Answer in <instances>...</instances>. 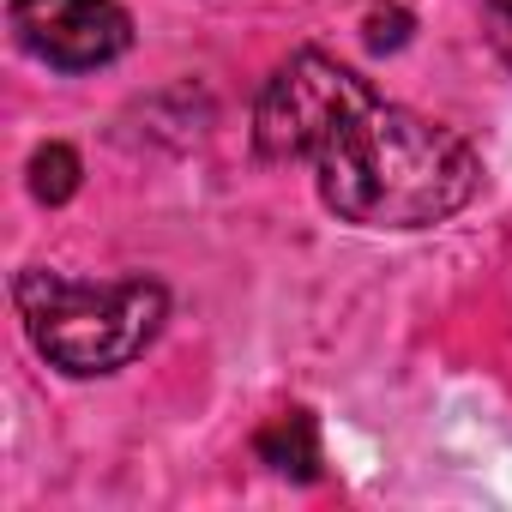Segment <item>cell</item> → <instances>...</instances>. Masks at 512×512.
Here are the masks:
<instances>
[{"mask_svg": "<svg viewBox=\"0 0 512 512\" xmlns=\"http://www.w3.org/2000/svg\"><path fill=\"white\" fill-rule=\"evenodd\" d=\"M314 181L326 211L356 229H434L476 199L482 163L464 133L404 103H368L314 163Z\"/></svg>", "mask_w": 512, "mask_h": 512, "instance_id": "6da1fadb", "label": "cell"}, {"mask_svg": "<svg viewBox=\"0 0 512 512\" xmlns=\"http://www.w3.org/2000/svg\"><path fill=\"white\" fill-rule=\"evenodd\" d=\"M13 302H19L31 350L73 380L121 374L127 362H139L157 344L169 320V290L157 278L85 284V278L31 266L13 278Z\"/></svg>", "mask_w": 512, "mask_h": 512, "instance_id": "7a4b0ae2", "label": "cell"}, {"mask_svg": "<svg viewBox=\"0 0 512 512\" xmlns=\"http://www.w3.org/2000/svg\"><path fill=\"white\" fill-rule=\"evenodd\" d=\"M368 103L380 97L362 73L320 49H296L253 97V151L266 163H320Z\"/></svg>", "mask_w": 512, "mask_h": 512, "instance_id": "3957f363", "label": "cell"}, {"mask_svg": "<svg viewBox=\"0 0 512 512\" xmlns=\"http://www.w3.org/2000/svg\"><path fill=\"white\" fill-rule=\"evenodd\" d=\"M7 25L49 73H97L133 49V13L121 0H7Z\"/></svg>", "mask_w": 512, "mask_h": 512, "instance_id": "277c9868", "label": "cell"}, {"mask_svg": "<svg viewBox=\"0 0 512 512\" xmlns=\"http://www.w3.org/2000/svg\"><path fill=\"white\" fill-rule=\"evenodd\" d=\"M253 452H260V464H272L278 476L320 482V422L308 410H278L260 434H253Z\"/></svg>", "mask_w": 512, "mask_h": 512, "instance_id": "5b68a950", "label": "cell"}, {"mask_svg": "<svg viewBox=\"0 0 512 512\" xmlns=\"http://www.w3.org/2000/svg\"><path fill=\"white\" fill-rule=\"evenodd\" d=\"M25 181H31V199H37V205H67V199L79 193V181H85V163H79V151H73V145L49 139V145H37V151H31Z\"/></svg>", "mask_w": 512, "mask_h": 512, "instance_id": "8992f818", "label": "cell"}, {"mask_svg": "<svg viewBox=\"0 0 512 512\" xmlns=\"http://www.w3.org/2000/svg\"><path fill=\"white\" fill-rule=\"evenodd\" d=\"M410 43V13L404 7H374L368 13V49H404Z\"/></svg>", "mask_w": 512, "mask_h": 512, "instance_id": "52a82bcc", "label": "cell"}, {"mask_svg": "<svg viewBox=\"0 0 512 512\" xmlns=\"http://www.w3.org/2000/svg\"><path fill=\"white\" fill-rule=\"evenodd\" d=\"M482 37L512 67V0H482Z\"/></svg>", "mask_w": 512, "mask_h": 512, "instance_id": "ba28073f", "label": "cell"}]
</instances>
